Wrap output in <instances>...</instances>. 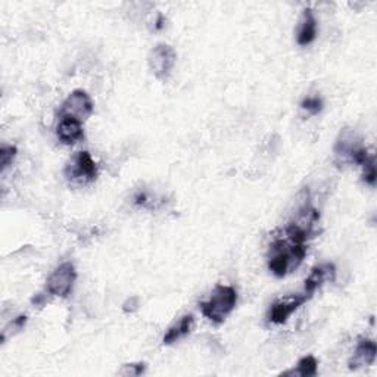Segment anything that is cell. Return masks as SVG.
<instances>
[{"mask_svg":"<svg viewBox=\"0 0 377 377\" xmlns=\"http://www.w3.org/2000/svg\"><path fill=\"white\" fill-rule=\"evenodd\" d=\"M237 304V292L232 286L219 285L211 292L209 298L200 302V311L212 323H223Z\"/></svg>","mask_w":377,"mask_h":377,"instance_id":"6da1fadb","label":"cell"},{"mask_svg":"<svg viewBox=\"0 0 377 377\" xmlns=\"http://www.w3.org/2000/svg\"><path fill=\"white\" fill-rule=\"evenodd\" d=\"M98 165L91 155L86 151L77 152L65 167V177L70 183L86 186L98 177Z\"/></svg>","mask_w":377,"mask_h":377,"instance_id":"7a4b0ae2","label":"cell"},{"mask_svg":"<svg viewBox=\"0 0 377 377\" xmlns=\"http://www.w3.org/2000/svg\"><path fill=\"white\" fill-rule=\"evenodd\" d=\"M77 280V272L71 263H64L55 268V272L50 274L46 283V290L52 296L58 298H66L73 290L74 283Z\"/></svg>","mask_w":377,"mask_h":377,"instance_id":"3957f363","label":"cell"},{"mask_svg":"<svg viewBox=\"0 0 377 377\" xmlns=\"http://www.w3.org/2000/svg\"><path fill=\"white\" fill-rule=\"evenodd\" d=\"M93 110L94 103L89 94L84 90H74L73 93H70V96L62 102L59 118L70 117L83 123V121H86L93 114Z\"/></svg>","mask_w":377,"mask_h":377,"instance_id":"277c9868","label":"cell"},{"mask_svg":"<svg viewBox=\"0 0 377 377\" xmlns=\"http://www.w3.org/2000/svg\"><path fill=\"white\" fill-rule=\"evenodd\" d=\"M177 62V53L170 45H156L149 55V66L156 78L164 80L172 71Z\"/></svg>","mask_w":377,"mask_h":377,"instance_id":"5b68a950","label":"cell"},{"mask_svg":"<svg viewBox=\"0 0 377 377\" xmlns=\"http://www.w3.org/2000/svg\"><path fill=\"white\" fill-rule=\"evenodd\" d=\"M308 300H309V296L305 292L285 296V298L276 301L272 305L270 313H268V320L274 323V325H285L288 318Z\"/></svg>","mask_w":377,"mask_h":377,"instance_id":"8992f818","label":"cell"},{"mask_svg":"<svg viewBox=\"0 0 377 377\" xmlns=\"http://www.w3.org/2000/svg\"><path fill=\"white\" fill-rule=\"evenodd\" d=\"M362 145L360 143L358 138L355 136V133L349 128H345L341 131L338 140L334 145V161L339 167L353 164L354 156L357 151L360 149Z\"/></svg>","mask_w":377,"mask_h":377,"instance_id":"52a82bcc","label":"cell"},{"mask_svg":"<svg viewBox=\"0 0 377 377\" xmlns=\"http://www.w3.org/2000/svg\"><path fill=\"white\" fill-rule=\"evenodd\" d=\"M376 354H377V346H376L374 341L366 339V338L360 339L351 360H349V362H348V366L351 370L369 367V366L374 364Z\"/></svg>","mask_w":377,"mask_h":377,"instance_id":"ba28073f","label":"cell"},{"mask_svg":"<svg viewBox=\"0 0 377 377\" xmlns=\"http://www.w3.org/2000/svg\"><path fill=\"white\" fill-rule=\"evenodd\" d=\"M57 134H58V139L64 145H68V146L75 145L77 142H80L84 138L83 123L75 118L64 117L59 119Z\"/></svg>","mask_w":377,"mask_h":377,"instance_id":"9c48e42d","label":"cell"},{"mask_svg":"<svg viewBox=\"0 0 377 377\" xmlns=\"http://www.w3.org/2000/svg\"><path fill=\"white\" fill-rule=\"evenodd\" d=\"M334 274H336V270L333 264H321V265L314 267L305 280L304 292L309 296V298H311V296L316 293V290L323 286V283L334 279Z\"/></svg>","mask_w":377,"mask_h":377,"instance_id":"30bf717a","label":"cell"},{"mask_svg":"<svg viewBox=\"0 0 377 377\" xmlns=\"http://www.w3.org/2000/svg\"><path fill=\"white\" fill-rule=\"evenodd\" d=\"M316 37H317V20L313 10L306 8L304 9L300 21L298 33H296V42H298L300 46H308L314 42Z\"/></svg>","mask_w":377,"mask_h":377,"instance_id":"8fae6325","label":"cell"},{"mask_svg":"<svg viewBox=\"0 0 377 377\" xmlns=\"http://www.w3.org/2000/svg\"><path fill=\"white\" fill-rule=\"evenodd\" d=\"M195 327V318L192 314H186L180 318L179 323H176V325L171 326L168 329V332L165 333L164 336V343L165 345H171L174 342H177L183 338H186V336L191 333Z\"/></svg>","mask_w":377,"mask_h":377,"instance_id":"7c38bea8","label":"cell"},{"mask_svg":"<svg viewBox=\"0 0 377 377\" xmlns=\"http://www.w3.org/2000/svg\"><path fill=\"white\" fill-rule=\"evenodd\" d=\"M318 369V362L313 355H306L300 360L298 366H296V370H290L283 373L285 376H301V377H311L317 374Z\"/></svg>","mask_w":377,"mask_h":377,"instance_id":"4fadbf2b","label":"cell"},{"mask_svg":"<svg viewBox=\"0 0 377 377\" xmlns=\"http://www.w3.org/2000/svg\"><path fill=\"white\" fill-rule=\"evenodd\" d=\"M362 168V180H364L369 186H374L376 184V164H374V155H371L364 164L361 165Z\"/></svg>","mask_w":377,"mask_h":377,"instance_id":"5bb4252c","label":"cell"},{"mask_svg":"<svg viewBox=\"0 0 377 377\" xmlns=\"http://www.w3.org/2000/svg\"><path fill=\"white\" fill-rule=\"evenodd\" d=\"M17 156V147L15 146H2L0 149V165H2V170L5 171Z\"/></svg>","mask_w":377,"mask_h":377,"instance_id":"9a60e30c","label":"cell"},{"mask_svg":"<svg viewBox=\"0 0 377 377\" xmlns=\"http://www.w3.org/2000/svg\"><path fill=\"white\" fill-rule=\"evenodd\" d=\"M301 106H302V110H305L311 115H317L323 110V101L318 96H309L302 101Z\"/></svg>","mask_w":377,"mask_h":377,"instance_id":"2e32d148","label":"cell"},{"mask_svg":"<svg viewBox=\"0 0 377 377\" xmlns=\"http://www.w3.org/2000/svg\"><path fill=\"white\" fill-rule=\"evenodd\" d=\"M146 371V364L145 362H131V364H126L123 366V369L119 370L121 376L126 377H136V376H142Z\"/></svg>","mask_w":377,"mask_h":377,"instance_id":"e0dca14e","label":"cell"},{"mask_svg":"<svg viewBox=\"0 0 377 377\" xmlns=\"http://www.w3.org/2000/svg\"><path fill=\"white\" fill-rule=\"evenodd\" d=\"M25 323H27V317H25V316H20V317H17L15 320H13V321L10 323V327H12L13 330H15V332H20V330L24 329Z\"/></svg>","mask_w":377,"mask_h":377,"instance_id":"ac0fdd59","label":"cell"}]
</instances>
